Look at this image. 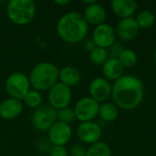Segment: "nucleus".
<instances>
[{
    "label": "nucleus",
    "mask_w": 156,
    "mask_h": 156,
    "mask_svg": "<svg viewBox=\"0 0 156 156\" xmlns=\"http://www.w3.org/2000/svg\"><path fill=\"white\" fill-rule=\"evenodd\" d=\"M154 61H155V63H156V49H155V51H154Z\"/></svg>",
    "instance_id": "obj_32"
},
{
    "label": "nucleus",
    "mask_w": 156,
    "mask_h": 156,
    "mask_svg": "<svg viewBox=\"0 0 156 156\" xmlns=\"http://www.w3.org/2000/svg\"><path fill=\"white\" fill-rule=\"evenodd\" d=\"M101 135V127L93 121L80 122L77 128V136L84 144H93L100 141Z\"/></svg>",
    "instance_id": "obj_11"
},
{
    "label": "nucleus",
    "mask_w": 156,
    "mask_h": 156,
    "mask_svg": "<svg viewBox=\"0 0 156 156\" xmlns=\"http://www.w3.org/2000/svg\"><path fill=\"white\" fill-rule=\"evenodd\" d=\"M144 88L142 80L135 76L123 75L112 86V98L119 108L132 111L143 101Z\"/></svg>",
    "instance_id": "obj_1"
},
{
    "label": "nucleus",
    "mask_w": 156,
    "mask_h": 156,
    "mask_svg": "<svg viewBox=\"0 0 156 156\" xmlns=\"http://www.w3.org/2000/svg\"><path fill=\"white\" fill-rule=\"evenodd\" d=\"M48 137L53 145L65 146L72 137L71 126L57 121L48 131Z\"/></svg>",
    "instance_id": "obj_9"
},
{
    "label": "nucleus",
    "mask_w": 156,
    "mask_h": 156,
    "mask_svg": "<svg viewBox=\"0 0 156 156\" xmlns=\"http://www.w3.org/2000/svg\"><path fill=\"white\" fill-rule=\"evenodd\" d=\"M72 99L71 88L61 83L57 82L49 90L48 95V104L57 111L69 106Z\"/></svg>",
    "instance_id": "obj_7"
},
{
    "label": "nucleus",
    "mask_w": 156,
    "mask_h": 156,
    "mask_svg": "<svg viewBox=\"0 0 156 156\" xmlns=\"http://www.w3.org/2000/svg\"><path fill=\"white\" fill-rule=\"evenodd\" d=\"M23 101L27 106L37 109L42 104V95L36 90H30L23 99Z\"/></svg>",
    "instance_id": "obj_24"
},
{
    "label": "nucleus",
    "mask_w": 156,
    "mask_h": 156,
    "mask_svg": "<svg viewBox=\"0 0 156 156\" xmlns=\"http://www.w3.org/2000/svg\"><path fill=\"white\" fill-rule=\"evenodd\" d=\"M135 20L140 28L148 29L152 27L156 21L155 15L150 10H143L138 13L135 17Z\"/></svg>",
    "instance_id": "obj_21"
},
{
    "label": "nucleus",
    "mask_w": 156,
    "mask_h": 156,
    "mask_svg": "<svg viewBox=\"0 0 156 156\" xmlns=\"http://www.w3.org/2000/svg\"><path fill=\"white\" fill-rule=\"evenodd\" d=\"M57 118H58V122H64V123H67L69 125L76 120L74 110L70 107H67V108L58 110L57 112Z\"/></svg>",
    "instance_id": "obj_25"
},
{
    "label": "nucleus",
    "mask_w": 156,
    "mask_h": 156,
    "mask_svg": "<svg viewBox=\"0 0 156 156\" xmlns=\"http://www.w3.org/2000/svg\"><path fill=\"white\" fill-rule=\"evenodd\" d=\"M99 115L105 122H113L118 118L119 111L115 104L111 102H104L100 105Z\"/></svg>",
    "instance_id": "obj_19"
},
{
    "label": "nucleus",
    "mask_w": 156,
    "mask_h": 156,
    "mask_svg": "<svg viewBox=\"0 0 156 156\" xmlns=\"http://www.w3.org/2000/svg\"><path fill=\"white\" fill-rule=\"evenodd\" d=\"M118 59L121 61L124 68H132L137 63L138 58L135 51L130 48H124L120 54Z\"/></svg>",
    "instance_id": "obj_22"
},
{
    "label": "nucleus",
    "mask_w": 156,
    "mask_h": 156,
    "mask_svg": "<svg viewBox=\"0 0 156 156\" xmlns=\"http://www.w3.org/2000/svg\"><path fill=\"white\" fill-rule=\"evenodd\" d=\"M108 58L109 54L106 48L96 47L92 51L90 52V59L94 65L102 66Z\"/></svg>",
    "instance_id": "obj_23"
},
{
    "label": "nucleus",
    "mask_w": 156,
    "mask_h": 156,
    "mask_svg": "<svg viewBox=\"0 0 156 156\" xmlns=\"http://www.w3.org/2000/svg\"><path fill=\"white\" fill-rule=\"evenodd\" d=\"M23 111L22 101L11 97L0 102V117L4 120L11 121L17 118Z\"/></svg>",
    "instance_id": "obj_14"
},
{
    "label": "nucleus",
    "mask_w": 156,
    "mask_h": 156,
    "mask_svg": "<svg viewBox=\"0 0 156 156\" xmlns=\"http://www.w3.org/2000/svg\"><path fill=\"white\" fill-rule=\"evenodd\" d=\"M97 46L95 45V43H94V41L92 40V39H90V40H88L86 43H85V48L89 51V52H90V51H92L95 48H96Z\"/></svg>",
    "instance_id": "obj_29"
},
{
    "label": "nucleus",
    "mask_w": 156,
    "mask_h": 156,
    "mask_svg": "<svg viewBox=\"0 0 156 156\" xmlns=\"http://www.w3.org/2000/svg\"><path fill=\"white\" fill-rule=\"evenodd\" d=\"M86 150L82 145L76 144L72 146L69 150V154L70 156H86Z\"/></svg>",
    "instance_id": "obj_28"
},
{
    "label": "nucleus",
    "mask_w": 156,
    "mask_h": 156,
    "mask_svg": "<svg viewBox=\"0 0 156 156\" xmlns=\"http://www.w3.org/2000/svg\"><path fill=\"white\" fill-rule=\"evenodd\" d=\"M111 7L114 15L121 19L133 17L138 9V4L133 0H113Z\"/></svg>",
    "instance_id": "obj_15"
},
{
    "label": "nucleus",
    "mask_w": 156,
    "mask_h": 156,
    "mask_svg": "<svg viewBox=\"0 0 156 156\" xmlns=\"http://www.w3.org/2000/svg\"><path fill=\"white\" fill-rule=\"evenodd\" d=\"M116 37L115 29L107 23L97 26L92 33V40L95 45L106 49L115 43Z\"/></svg>",
    "instance_id": "obj_10"
},
{
    "label": "nucleus",
    "mask_w": 156,
    "mask_h": 156,
    "mask_svg": "<svg viewBox=\"0 0 156 156\" xmlns=\"http://www.w3.org/2000/svg\"><path fill=\"white\" fill-rule=\"evenodd\" d=\"M56 29L62 40L74 44L84 39L88 33L89 24L82 14L77 11H70L60 16Z\"/></svg>",
    "instance_id": "obj_2"
},
{
    "label": "nucleus",
    "mask_w": 156,
    "mask_h": 156,
    "mask_svg": "<svg viewBox=\"0 0 156 156\" xmlns=\"http://www.w3.org/2000/svg\"><path fill=\"white\" fill-rule=\"evenodd\" d=\"M83 16L88 24H91L97 27L105 23L107 14L106 10L102 5H99L98 3H95L93 5L86 6L83 13Z\"/></svg>",
    "instance_id": "obj_17"
},
{
    "label": "nucleus",
    "mask_w": 156,
    "mask_h": 156,
    "mask_svg": "<svg viewBox=\"0 0 156 156\" xmlns=\"http://www.w3.org/2000/svg\"><path fill=\"white\" fill-rule=\"evenodd\" d=\"M90 97L96 101H106L112 96V85L109 80L104 78H95L89 85Z\"/></svg>",
    "instance_id": "obj_12"
},
{
    "label": "nucleus",
    "mask_w": 156,
    "mask_h": 156,
    "mask_svg": "<svg viewBox=\"0 0 156 156\" xmlns=\"http://www.w3.org/2000/svg\"><path fill=\"white\" fill-rule=\"evenodd\" d=\"M100 103L90 97H84L79 100L73 110L76 120L80 122H91L99 115Z\"/></svg>",
    "instance_id": "obj_8"
},
{
    "label": "nucleus",
    "mask_w": 156,
    "mask_h": 156,
    "mask_svg": "<svg viewBox=\"0 0 156 156\" xmlns=\"http://www.w3.org/2000/svg\"><path fill=\"white\" fill-rule=\"evenodd\" d=\"M95 3H97L95 0H84V1H83V4H85L86 6L90 5H93V4H95Z\"/></svg>",
    "instance_id": "obj_31"
},
{
    "label": "nucleus",
    "mask_w": 156,
    "mask_h": 156,
    "mask_svg": "<svg viewBox=\"0 0 156 156\" xmlns=\"http://www.w3.org/2000/svg\"><path fill=\"white\" fill-rule=\"evenodd\" d=\"M86 156H112V149L105 142H97L90 144L86 150Z\"/></svg>",
    "instance_id": "obj_20"
},
{
    "label": "nucleus",
    "mask_w": 156,
    "mask_h": 156,
    "mask_svg": "<svg viewBox=\"0 0 156 156\" xmlns=\"http://www.w3.org/2000/svg\"><path fill=\"white\" fill-rule=\"evenodd\" d=\"M58 68L48 61L40 62L35 65L29 74L31 87L37 91L49 90L57 82H58Z\"/></svg>",
    "instance_id": "obj_3"
},
{
    "label": "nucleus",
    "mask_w": 156,
    "mask_h": 156,
    "mask_svg": "<svg viewBox=\"0 0 156 156\" xmlns=\"http://www.w3.org/2000/svg\"><path fill=\"white\" fill-rule=\"evenodd\" d=\"M124 48L122 47H121L118 43H114L112 46H111L109 48H107L108 50V54L109 56H111V58H118L120 54L122 53V51L123 50Z\"/></svg>",
    "instance_id": "obj_27"
},
{
    "label": "nucleus",
    "mask_w": 156,
    "mask_h": 156,
    "mask_svg": "<svg viewBox=\"0 0 156 156\" xmlns=\"http://www.w3.org/2000/svg\"><path fill=\"white\" fill-rule=\"evenodd\" d=\"M58 80L59 82L71 88L80 82L81 74L77 68L73 66H65L59 69Z\"/></svg>",
    "instance_id": "obj_18"
},
{
    "label": "nucleus",
    "mask_w": 156,
    "mask_h": 156,
    "mask_svg": "<svg viewBox=\"0 0 156 156\" xmlns=\"http://www.w3.org/2000/svg\"><path fill=\"white\" fill-rule=\"evenodd\" d=\"M124 67L118 58H109L106 62L102 65V74L103 78L107 80L116 81L121 77L123 76Z\"/></svg>",
    "instance_id": "obj_16"
},
{
    "label": "nucleus",
    "mask_w": 156,
    "mask_h": 156,
    "mask_svg": "<svg viewBox=\"0 0 156 156\" xmlns=\"http://www.w3.org/2000/svg\"><path fill=\"white\" fill-rule=\"evenodd\" d=\"M30 87L29 78L22 72L10 74L5 82V90L9 97L21 101L30 90Z\"/></svg>",
    "instance_id": "obj_5"
},
{
    "label": "nucleus",
    "mask_w": 156,
    "mask_h": 156,
    "mask_svg": "<svg viewBox=\"0 0 156 156\" xmlns=\"http://www.w3.org/2000/svg\"><path fill=\"white\" fill-rule=\"evenodd\" d=\"M70 1L69 0H55V4L59 5V6H64L67 5L68 4H69Z\"/></svg>",
    "instance_id": "obj_30"
},
{
    "label": "nucleus",
    "mask_w": 156,
    "mask_h": 156,
    "mask_svg": "<svg viewBox=\"0 0 156 156\" xmlns=\"http://www.w3.org/2000/svg\"><path fill=\"white\" fill-rule=\"evenodd\" d=\"M140 27L135 20V18L129 17L121 19L120 22L117 24L116 27V36L124 41L133 40L139 34Z\"/></svg>",
    "instance_id": "obj_13"
},
{
    "label": "nucleus",
    "mask_w": 156,
    "mask_h": 156,
    "mask_svg": "<svg viewBox=\"0 0 156 156\" xmlns=\"http://www.w3.org/2000/svg\"><path fill=\"white\" fill-rule=\"evenodd\" d=\"M49 156H69V152L65 146H55L50 148Z\"/></svg>",
    "instance_id": "obj_26"
},
{
    "label": "nucleus",
    "mask_w": 156,
    "mask_h": 156,
    "mask_svg": "<svg viewBox=\"0 0 156 156\" xmlns=\"http://www.w3.org/2000/svg\"><path fill=\"white\" fill-rule=\"evenodd\" d=\"M36 4L32 0H11L6 5V15L15 25L25 26L35 17Z\"/></svg>",
    "instance_id": "obj_4"
},
{
    "label": "nucleus",
    "mask_w": 156,
    "mask_h": 156,
    "mask_svg": "<svg viewBox=\"0 0 156 156\" xmlns=\"http://www.w3.org/2000/svg\"><path fill=\"white\" fill-rule=\"evenodd\" d=\"M57 110L49 104H41L32 114V124L39 132H48L57 122Z\"/></svg>",
    "instance_id": "obj_6"
}]
</instances>
